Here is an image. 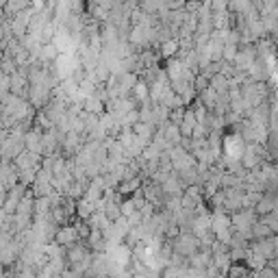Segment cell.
I'll use <instances>...</instances> for the list:
<instances>
[{
  "instance_id": "1",
  "label": "cell",
  "mask_w": 278,
  "mask_h": 278,
  "mask_svg": "<svg viewBox=\"0 0 278 278\" xmlns=\"http://www.w3.org/2000/svg\"><path fill=\"white\" fill-rule=\"evenodd\" d=\"M172 250L174 254L191 259L196 252H200V239L193 233H176V239L172 242Z\"/></svg>"
},
{
  "instance_id": "2",
  "label": "cell",
  "mask_w": 278,
  "mask_h": 278,
  "mask_svg": "<svg viewBox=\"0 0 278 278\" xmlns=\"http://www.w3.org/2000/svg\"><path fill=\"white\" fill-rule=\"evenodd\" d=\"M52 239H54V244L61 246V248H66V250L72 248L74 244L83 242V239H81V233H78V228H76V224H63V226H59Z\"/></svg>"
},
{
  "instance_id": "3",
  "label": "cell",
  "mask_w": 278,
  "mask_h": 278,
  "mask_svg": "<svg viewBox=\"0 0 278 278\" xmlns=\"http://www.w3.org/2000/svg\"><path fill=\"white\" fill-rule=\"evenodd\" d=\"M139 176H133V178H122V183L117 185V193L120 196H126V193H133V191H139Z\"/></svg>"
},
{
  "instance_id": "4",
  "label": "cell",
  "mask_w": 278,
  "mask_h": 278,
  "mask_svg": "<svg viewBox=\"0 0 278 278\" xmlns=\"http://www.w3.org/2000/svg\"><path fill=\"white\" fill-rule=\"evenodd\" d=\"M76 213H78L81 220H89L96 213V205H94V202H89V200H85V198H81L76 202Z\"/></svg>"
},
{
  "instance_id": "5",
  "label": "cell",
  "mask_w": 278,
  "mask_h": 278,
  "mask_svg": "<svg viewBox=\"0 0 278 278\" xmlns=\"http://www.w3.org/2000/svg\"><path fill=\"white\" fill-rule=\"evenodd\" d=\"M133 94L139 103H148V100H150V87H148L146 81H137L133 85Z\"/></svg>"
},
{
  "instance_id": "6",
  "label": "cell",
  "mask_w": 278,
  "mask_h": 278,
  "mask_svg": "<svg viewBox=\"0 0 278 278\" xmlns=\"http://www.w3.org/2000/svg\"><path fill=\"white\" fill-rule=\"evenodd\" d=\"M26 5H29V0H9V3H7V11L9 13H22L24 11V7Z\"/></svg>"
},
{
  "instance_id": "7",
  "label": "cell",
  "mask_w": 278,
  "mask_h": 278,
  "mask_svg": "<svg viewBox=\"0 0 278 278\" xmlns=\"http://www.w3.org/2000/svg\"><path fill=\"white\" fill-rule=\"evenodd\" d=\"M85 109L89 111L91 115H100V113H103V103H100L98 98H89L85 103Z\"/></svg>"
},
{
  "instance_id": "8",
  "label": "cell",
  "mask_w": 278,
  "mask_h": 278,
  "mask_svg": "<svg viewBox=\"0 0 278 278\" xmlns=\"http://www.w3.org/2000/svg\"><path fill=\"white\" fill-rule=\"evenodd\" d=\"M163 50H165L168 57H172V54H176V50H178V44H176V42H165L163 44Z\"/></svg>"
},
{
  "instance_id": "9",
  "label": "cell",
  "mask_w": 278,
  "mask_h": 278,
  "mask_svg": "<svg viewBox=\"0 0 278 278\" xmlns=\"http://www.w3.org/2000/svg\"><path fill=\"white\" fill-rule=\"evenodd\" d=\"M54 57H57V48L50 44H46L44 46V59H54Z\"/></svg>"
}]
</instances>
